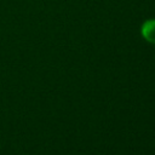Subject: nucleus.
I'll return each mask as SVG.
<instances>
[{
  "label": "nucleus",
  "mask_w": 155,
  "mask_h": 155,
  "mask_svg": "<svg viewBox=\"0 0 155 155\" xmlns=\"http://www.w3.org/2000/svg\"><path fill=\"white\" fill-rule=\"evenodd\" d=\"M140 34L145 41L155 44V19H148L142 24Z\"/></svg>",
  "instance_id": "1"
}]
</instances>
